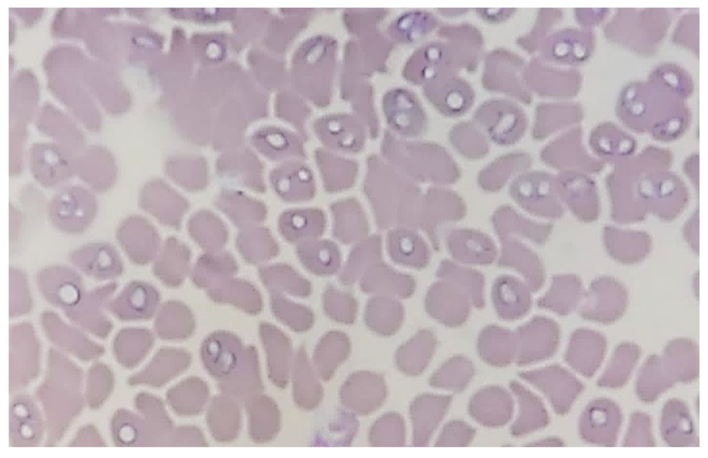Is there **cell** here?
I'll return each mask as SVG.
<instances>
[{"mask_svg": "<svg viewBox=\"0 0 708 458\" xmlns=\"http://www.w3.org/2000/svg\"><path fill=\"white\" fill-rule=\"evenodd\" d=\"M364 190L382 227L404 222L418 191L405 175L376 158L368 162Z\"/></svg>", "mask_w": 708, "mask_h": 458, "instance_id": "cell-1", "label": "cell"}, {"mask_svg": "<svg viewBox=\"0 0 708 458\" xmlns=\"http://www.w3.org/2000/svg\"><path fill=\"white\" fill-rule=\"evenodd\" d=\"M476 124L492 142L500 146L517 142L524 135L527 120L514 102L493 99L483 102L474 115Z\"/></svg>", "mask_w": 708, "mask_h": 458, "instance_id": "cell-2", "label": "cell"}, {"mask_svg": "<svg viewBox=\"0 0 708 458\" xmlns=\"http://www.w3.org/2000/svg\"><path fill=\"white\" fill-rule=\"evenodd\" d=\"M525 66L521 57L512 52L494 50L485 59L482 74L483 86L492 92L504 93L529 102L531 93L523 78Z\"/></svg>", "mask_w": 708, "mask_h": 458, "instance_id": "cell-3", "label": "cell"}, {"mask_svg": "<svg viewBox=\"0 0 708 458\" xmlns=\"http://www.w3.org/2000/svg\"><path fill=\"white\" fill-rule=\"evenodd\" d=\"M41 294L51 303L74 307L86 292L81 274L73 267L52 265L41 269L36 276Z\"/></svg>", "mask_w": 708, "mask_h": 458, "instance_id": "cell-4", "label": "cell"}, {"mask_svg": "<svg viewBox=\"0 0 708 458\" xmlns=\"http://www.w3.org/2000/svg\"><path fill=\"white\" fill-rule=\"evenodd\" d=\"M69 260L80 274L103 283L114 281L124 269L117 250L105 242H93L77 248L70 254Z\"/></svg>", "mask_w": 708, "mask_h": 458, "instance_id": "cell-5", "label": "cell"}, {"mask_svg": "<svg viewBox=\"0 0 708 458\" xmlns=\"http://www.w3.org/2000/svg\"><path fill=\"white\" fill-rule=\"evenodd\" d=\"M117 238L124 253L137 265H145L158 254L160 240L153 226L143 218L131 216L118 228Z\"/></svg>", "mask_w": 708, "mask_h": 458, "instance_id": "cell-6", "label": "cell"}, {"mask_svg": "<svg viewBox=\"0 0 708 458\" xmlns=\"http://www.w3.org/2000/svg\"><path fill=\"white\" fill-rule=\"evenodd\" d=\"M431 103L443 115L458 117L467 113L475 100V93L466 79L456 73H447L432 79Z\"/></svg>", "mask_w": 708, "mask_h": 458, "instance_id": "cell-7", "label": "cell"}, {"mask_svg": "<svg viewBox=\"0 0 708 458\" xmlns=\"http://www.w3.org/2000/svg\"><path fill=\"white\" fill-rule=\"evenodd\" d=\"M273 189L284 200L302 202L315 193V181L310 168L301 162L283 164L271 173Z\"/></svg>", "mask_w": 708, "mask_h": 458, "instance_id": "cell-8", "label": "cell"}, {"mask_svg": "<svg viewBox=\"0 0 708 458\" xmlns=\"http://www.w3.org/2000/svg\"><path fill=\"white\" fill-rule=\"evenodd\" d=\"M51 203L49 216L59 229L68 233L85 230L93 222L96 213L95 201L82 200L76 196L59 195Z\"/></svg>", "mask_w": 708, "mask_h": 458, "instance_id": "cell-9", "label": "cell"}, {"mask_svg": "<svg viewBox=\"0 0 708 458\" xmlns=\"http://www.w3.org/2000/svg\"><path fill=\"white\" fill-rule=\"evenodd\" d=\"M190 265V251L175 238H169L157 254L153 264V273L164 285L170 287L180 285L186 278Z\"/></svg>", "mask_w": 708, "mask_h": 458, "instance_id": "cell-10", "label": "cell"}, {"mask_svg": "<svg viewBox=\"0 0 708 458\" xmlns=\"http://www.w3.org/2000/svg\"><path fill=\"white\" fill-rule=\"evenodd\" d=\"M159 300V293L154 286L143 280H133L120 289L113 300L112 306L114 310H122V314L131 318H141L152 314Z\"/></svg>", "mask_w": 708, "mask_h": 458, "instance_id": "cell-11", "label": "cell"}, {"mask_svg": "<svg viewBox=\"0 0 708 458\" xmlns=\"http://www.w3.org/2000/svg\"><path fill=\"white\" fill-rule=\"evenodd\" d=\"M281 234L290 242L306 241L320 236L325 217L318 209H292L283 212L278 222Z\"/></svg>", "mask_w": 708, "mask_h": 458, "instance_id": "cell-12", "label": "cell"}, {"mask_svg": "<svg viewBox=\"0 0 708 458\" xmlns=\"http://www.w3.org/2000/svg\"><path fill=\"white\" fill-rule=\"evenodd\" d=\"M238 265L226 251L207 252L197 259L191 273L193 283L199 288L209 289L220 282L234 277Z\"/></svg>", "mask_w": 708, "mask_h": 458, "instance_id": "cell-13", "label": "cell"}, {"mask_svg": "<svg viewBox=\"0 0 708 458\" xmlns=\"http://www.w3.org/2000/svg\"><path fill=\"white\" fill-rule=\"evenodd\" d=\"M317 126L320 137L333 148L355 151L362 146L361 128L351 118L330 117L319 122Z\"/></svg>", "mask_w": 708, "mask_h": 458, "instance_id": "cell-14", "label": "cell"}, {"mask_svg": "<svg viewBox=\"0 0 708 458\" xmlns=\"http://www.w3.org/2000/svg\"><path fill=\"white\" fill-rule=\"evenodd\" d=\"M334 216V236L340 241L351 242L367 233L364 213L354 199L339 201L331 207Z\"/></svg>", "mask_w": 708, "mask_h": 458, "instance_id": "cell-15", "label": "cell"}, {"mask_svg": "<svg viewBox=\"0 0 708 458\" xmlns=\"http://www.w3.org/2000/svg\"><path fill=\"white\" fill-rule=\"evenodd\" d=\"M214 300L232 303L250 312H257L261 298L257 289L247 280L234 277L225 279L207 289Z\"/></svg>", "mask_w": 708, "mask_h": 458, "instance_id": "cell-16", "label": "cell"}, {"mask_svg": "<svg viewBox=\"0 0 708 458\" xmlns=\"http://www.w3.org/2000/svg\"><path fill=\"white\" fill-rule=\"evenodd\" d=\"M216 205L234 225L243 229L255 226L266 216V209L262 203L239 193L222 194Z\"/></svg>", "mask_w": 708, "mask_h": 458, "instance_id": "cell-17", "label": "cell"}, {"mask_svg": "<svg viewBox=\"0 0 708 458\" xmlns=\"http://www.w3.org/2000/svg\"><path fill=\"white\" fill-rule=\"evenodd\" d=\"M236 246L245 260L251 264L266 261L279 251L278 245L270 231L254 226L243 229L237 236Z\"/></svg>", "mask_w": 708, "mask_h": 458, "instance_id": "cell-18", "label": "cell"}, {"mask_svg": "<svg viewBox=\"0 0 708 458\" xmlns=\"http://www.w3.org/2000/svg\"><path fill=\"white\" fill-rule=\"evenodd\" d=\"M188 229L194 240L207 252L221 251L227 239L223 223L207 211L194 215L189 221Z\"/></svg>", "mask_w": 708, "mask_h": 458, "instance_id": "cell-19", "label": "cell"}, {"mask_svg": "<svg viewBox=\"0 0 708 458\" xmlns=\"http://www.w3.org/2000/svg\"><path fill=\"white\" fill-rule=\"evenodd\" d=\"M317 162L327 191H344L354 184L358 172L354 162L322 153L317 157Z\"/></svg>", "mask_w": 708, "mask_h": 458, "instance_id": "cell-20", "label": "cell"}, {"mask_svg": "<svg viewBox=\"0 0 708 458\" xmlns=\"http://www.w3.org/2000/svg\"><path fill=\"white\" fill-rule=\"evenodd\" d=\"M297 254L306 267L319 274L333 273L339 264L338 248L328 240L303 241L298 245Z\"/></svg>", "mask_w": 708, "mask_h": 458, "instance_id": "cell-21", "label": "cell"}, {"mask_svg": "<svg viewBox=\"0 0 708 458\" xmlns=\"http://www.w3.org/2000/svg\"><path fill=\"white\" fill-rule=\"evenodd\" d=\"M385 113L389 124L399 133L415 136L425 128V117L419 104L413 100L388 103Z\"/></svg>", "mask_w": 708, "mask_h": 458, "instance_id": "cell-22", "label": "cell"}, {"mask_svg": "<svg viewBox=\"0 0 708 458\" xmlns=\"http://www.w3.org/2000/svg\"><path fill=\"white\" fill-rule=\"evenodd\" d=\"M142 208L164 225L178 228L188 206L182 198L173 191L163 192L160 197L145 198Z\"/></svg>", "mask_w": 708, "mask_h": 458, "instance_id": "cell-23", "label": "cell"}, {"mask_svg": "<svg viewBox=\"0 0 708 458\" xmlns=\"http://www.w3.org/2000/svg\"><path fill=\"white\" fill-rule=\"evenodd\" d=\"M259 277L264 286L272 294L286 292L299 294L307 289L305 281L290 267L276 264L262 267Z\"/></svg>", "mask_w": 708, "mask_h": 458, "instance_id": "cell-24", "label": "cell"}, {"mask_svg": "<svg viewBox=\"0 0 708 458\" xmlns=\"http://www.w3.org/2000/svg\"><path fill=\"white\" fill-rule=\"evenodd\" d=\"M388 250L392 259L399 263L414 264L425 251L420 238L404 228L391 231L387 238Z\"/></svg>", "mask_w": 708, "mask_h": 458, "instance_id": "cell-25", "label": "cell"}, {"mask_svg": "<svg viewBox=\"0 0 708 458\" xmlns=\"http://www.w3.org/2000/svg\"><path fill=\"white\" fill-rule=\"evenodd\" d=\"M192 326L191 315L183 305L174 301L165 304L158 322V330L162 336H183L189 333Z\"/></svg>", "mask_w": 708, "mask_h": 458, "instance_id": "cell-26", "label": "cell"}, {"mask_svg": "<svg viewBox=\"0 0 708 458\" xmlns=\"http://www.w3.org/2000/svg\"><path fill=\"white\" fill-rule=\"evenodd\" d=\"M476 12L483 21L492 24L501 23L511 18L516 12V9H476Z\"/></svg>", "mask_w": 708, "mask_h": 458, "instance_id": "cell-27", "label": "cell"}]
</instances>
